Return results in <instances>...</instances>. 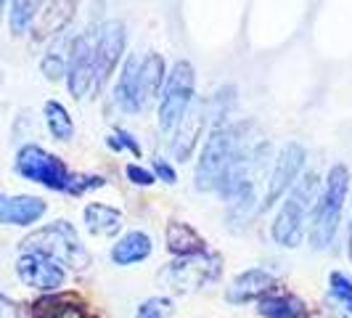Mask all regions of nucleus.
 I'll return each mask as SVG.
<instances>
[{
  "label": "nucleus",
  "instance_id": "nucleus-1",
  "mask_svg": "<svg viewBox=\"0 0 352 318\" xmlns=\"http://www.w3.org/2000/svg\"><path fill=\"white\" fill-rule=\"evenodd\" d=\"M347 189H350V170L344 165H334L329 170L326 186L318 196L316 212H313L310 239H313L316 249H329L334 244L342 210H344V199H347Z\"/></svg>",
  "mask_w": 352,
  "mask_h": 318
},
{
  "label": "nucleus",
  "instance_id": "nucleus-2",
  "mask_svg": "<svg viewBox=\"0 0 352 318\" xmlns=\"http://www.w3.org/2000/svg\"><path fill=\"white\" fill-rule=\"evenodd\" d=\"M21 247H24V252H40V255L51 257L56 263L69 265L74 271H82V268L90 265L88 249L80 242L74 226L67 223V220H56L51 226L30 233V236L21 242Z\"/></svg>",
  "mask_w": 352,
  "mask_h": 318
},
{
  "label": "nucleus",
  "instance_id": "nucleus-3",
  "mask_svg": "<svg viewBox=\"0 0 352 318\" xmlns=\"http://www.w3.org/2000/svg\"><path fill=\"white\" fill-rule=\"evenodd\" d=\"M241 133H244V123H223L212 130V136L204 143L201 159L196 165V191H214L217 189L220 178L228 170L230 159H233L239 143H241Z\"/></svg>",
  "mask_w": 352,
  "mask_h": 318
},
{
  "label": "nucleus",
  "instance_id": "nucleus-4",
  "mask_svg": "<svg viewBox=\"0 0 352 318\" xmlns=\"http://www.w3.org/2000/svg\"><path fill=\"white\" fill-rule=\"evenodd\" d=\"M316 191H318V176L316 173H307V176H302L294 183L292 194L286 196L281 212H278V218L273 223V239L281 247H289V249L300 247L302 236H305V218L310 212Z\"/></svg>",
  "mask_w": 352,
  "mask_h": 318
},
{
  "label": "nucleus",
  "instance_id": "nucleus-5",
  "mask_svg": "<svg viewBox=\"0 0 352 318\" xmlns=\"http://www.w3.org/2000/svg\"><path fill=\"white\" fill-rule=\"evenodd\" d=\"M196 74L188 61H175L173 72L167 74V83L162 90V104H159V127L164 133H173L188 106L194 101Z\"/></svg>",
  "mask_w": 352,
  "mask_h": 318
},
{
  "label": "nucleus",
  "instance_id": "nucleus-6",
  "mask_svg": "<svg viewBox=\"0 0 352 318\" xmlns=\"http://www.w3.org/2000/svg\"><path fill=\"white\" fill-rule=\"evenodd\" d=\"M16 170L21 178H27L32 183H40L45 189H53V191H67L69 189L72 173L67 170V165L58 157L48 154L45 149L35 146V143L19 149Z\"/></svg>",
  "mask_w": 352,
  "mask_h": 318
},
{
  "label": "nucleus",
  "instance_id": "nucleus-7",
  "mask_svg": "<svg viewBox=\"0 0 352 318\" xmlns=\"http://www.w3.org/2000/svg\"><path fill=\"white\" fill-rule=\"evenodd\" d=\"M124 48V24L111 19L104 21L93 40V88H104Z\"/></svg>",
  "mask_w": 352,
  "mask_h": 318
},
{
  "label": "nucleus",
  "instance_id": "nucleus-8",
  "mask_svg": "<svg viewBox=\"0 0 352 318\" xmlns=\"http://www.w3.org/2000/svg\"><path fill=\"white\" fill-rule=\"evenodd\" d=\"M217 276H220V255H210V252L183 257V260H177L164 271L167 284L177 292H191L199 286H207Z\"/></svg>",
  "mask_w": 352,
  "mask_h": 318
},
{
  "label": "nucleus",
  "instance_id": "nucleus-9",
  "mask_svg": "<svg viewBox=\"0 0 352 318\" xmlns=\"http://www.w3.org/2000/svg\"><path fill=\"white\" fill-rule=\"evenodd\" d=\"M302 165H305V149H302L297 141L286 143L281 149V154H278V159H276V167H273V176H270V183H267V191H265V199H263V204H260V210L273 207V204L294 186Z\"/></svg>",
  "mask_w": 352,
  "mask_h": 318
},
{
  "label": "nucleus",
  "instance_id": "nucleus-10",
  "mask_svg": "<svg viewBox=\"0 0 352 318\" xmlns=\"http://www.w3.org/2000/svg\"><path fill=\"white\" fill-rule=\"evenodd\" d=\"M67 83L74 98H85V93L93 88V37L90 32L74 37L69 43Z\"/></svg>",
  "mask_w": 352,
  "mask_h": 318
},
{
  "label": "nucleus",
  "instance_id": "nucleus-11",
  "mask_svg": "<svg viewBox=\"0 0 352 318\" xmlns=\"http://www.w3.org/2000/svg\"><path fill=\"white\" fill-rule=\"evenodd\" d=\"M16 273L27 286L40 289V292H53V289H58L64 284L61 265L51 260V257H45V255H40V252L21 255L16 263Z\"/></svg>",
  "mask_w": 352,
  "mask_h": 318
},
{
  "label": "nucleus",
  "instance_id": "nucleus-12",
  "mask_svg": "<svg viewBox=\"0 0 352 318\" xmlns=\"http://www.w3.org/2000/svg\"><path fill=\"white\" fill-rule=\"evenodd\" d=\"M77 6H80V0H40L37 17L32 21V37L45 40V37L64 32V27L77 14Z\"/></svg>",
  "mask_w": 352,
  "mask_h": 318
},
{
  "label": "nucleus",
  "instance_id": "nucleus-13",
  "mask_svg": "<svg viewBox=\"0 0 352 318\" xmlns=\"http://www.w3.org/2000/svg\"><path fill=\"white\" fill-rule=\"evenodd\" d=\"M43 215H45V202L37 196L0 194V223L6 226H32Z\"/></svg>",
  "mask_w": 352,
  "mask_h": 318
},
{
  "label": "nucleus",
  "instance_id": "nucleus-14",
  "mask_svg": "<svg viewBox=\"0 0 352 318\" xmlns=\"http://www.w3.org/2000/svg\"><path fill=\"white\" fill-rule=\"evenodd\" d=\"M273 284H276V279H273L267 271L252 268V271L241 273L236 282L230 284L228 292H226V300H228L230 305H244V302L260 300V297H265V295L273 289Z\"/></svg>",
  "mask_w": 352,
  "mask_h": 318
},
{
  "label": "nucleus",
  "instance_id": "nucleus-15",
  "mask_svg": "<svg viewBox=\"0 0 352 318\" xmlns=\"http://www.w3.org/2000/svg\"><path fill=\"white\" fill-rule=\"evenodd\" d=\"M204 123H207L204 104H196L194 109L188 106V112L183 114V120L177 125V141L173 143V151H175L177 159L191 157L196 141H199V136H201V130H204Z\"/></svg>",
  "mask_w": 352,
  "mask_h": 318
},
{
  "label": "nucleus",
  "instance_id": "nucleus-16",
  "mask_svg": "<svg viewBox=\"0 0 352 318\" xmlns=\"http://www.w3.org/2000/svg\"><path fill=\"white\" fill-rule=\"evenodd\" d=\"M164 80V61L159 53H148L146 59H141V70H138V106L141 112H146L154 104V98L159 96Z\"/></svg>",
  "mask_w": 352,
  "mask_h": 318
},
{
  "label": "nucleus",
  "instance_id": "nucleus-17",
  "mask_svg": "<svg viewBox=\"0 0 352 318\" xmlns=\"http://www.w3.org/2000/svg\"><path fill=\"white\" fill-rule=\"evenodd\" d=\"M167 249L177 257H194V255L207 252V242L188 223L173 220L167 223Z\"/></svg>",
  "mask_w": 352,
  "mask_h": 318
},
{
  "label": "nucleus",
  "instance_id": "nucleus-18",
  "mask_svg": "<svg viewBox=\"0 0 352 318\" xmlns=\"http://www.w3.org/2000/svg\"><path fill=\"white\" fill-rule=\"evenodd\" d=\"M35 318H93L74 295H51L35 302Z\"/></svg>",
  "mask_w": 352,
  "mask_h": 318
},
{
  "label": "nucleus",
  "instance_id": "nucleus-19",
  "mask_svg": "<svg viewBox=\"0 0 352 318\" xmlns=\"http://www.w3.org/2000/svg\"><path fill=\"white\" fill-rule=\"evenodd\" d=\"M138 70H141V59L130 56L122 74H120V83L114 88V101L122 106L124 112H130V114L141 112V106H138Z\"/></svg>",
  "mask_w": 352,
  "mask_h": 318
},
{
  "label": "nucleus",
  "instance_id": "nucleus-20",
  "mask_svg": "<svg viewBox=\"0 0 352 318\" xmlns=\"http://www.w3.org/2000/svg\"><path fill=\"white\" fill-rule=\"evenodd\" d=\"M151 255V239L143 231H130L111 249V260L117 265H133L141 263Z\"/></svg>",
  "mask_w": 352,
  "mask_h": 318
},
{
  "label": "nucleus",
  "instance_id": "nucleus-21",
  "mask_svg": "<svg viewBox=\"0 0 352 318\" xmlns=\"http://www.w3.org/2000/svg\"><path fill=\"white\" fill-rule=\"evenodd\" d=\"M85 223L93 236H114L122 229V212L96 202L85 207Z\"/></svg>",
  "mask_w": 352,
  "mask_h": 318
},
{
  "label": "nucleus",
  "instance_id": "nucleus-22",
  "mask_svg": "<svg viewBox=\"0 0 352 318\" xmlns=\"http://www.w3.org/2000/svg\"><path fill=\"white\" fill-rule=\"evenodd\" d=\"M260 316L263 318H302L307 313L305 302L294 295H265L260 297Z\"/></svg>",
  "mask_w": 352,
  "mask_h": 318
},
{
  "label": "nucleus",
  "instance_id": "nucleus-23",
  "mask_svg": "<svg viewBox=\"0 0 352 318\" xmlns=\"http://www.w3.org/2000/svg\"><path fill=\"white\" fill-rule=\"evenodd\" d=\"M45 123H48V130L56 141H69L74 136V123H72L69 112L58 101H48L45 104Z\"/></svg>",
  "mask_w": 352,
  "mask_h": 318
},
{
  "label": "nucleus",
  "instance_id": "nucleus-24",
  "mask_svg": "<svg viewBox=\"0 0 352 318\" xmlns=\"http://www.w3.org/2000/svg\"><path fill=\"white\" fill-rule=\"evenodd\" d=\"M40 0H11V30L14 35H24L27 27L35 21Z\"/></svg>",
  "mask_w": 352,
  "mask_h": 318
},
{
  "label": "nucleus",
  "instance_id": "nucleus-25",
  "mask_svg": "<svg viewBox=\"0 0 352 318\" xmlns=\"http://www.w3.org/2000/svg\"><path fill=\"white\" fill-rule=\"evenodd\" d=\"M43 74H45L48 80H58V77H64V74H67V56L53 48V51L43 59Z\"/></svg>",
  "mask_w": 352,
  "mask_h": 318
},
{
  "label": "nucleus",
  "instance_id": "nucleus-26",
  "mask_svg": "<svg viewBox=\"0 0 352 318\" xmlns=\"http://www.w3.org/2000/svg\"><path fill=\"white\" fill-rule=\"evenodd\" d=\"M98 186H104V178L98 176H72L69 180V194H82V191H88V189H98Z\"/></svg>",
  "mask_w": 352,
  "mask_h": 318
},
{
  "label": "nucleus",
  "instance_id": "nucleus-27",
  "mask_svg": "<svg viewBox=\"0 0 352 318\" xmlns=\"http://www.w3.org/2000/svg\"><path fill=\"white\" fill-rule=\"evenodd\" d=\"M109 146H111V149H120V151H122V149H130L135 157H141V146H138V141H135L127 130H117V136L109 138Z\"/></svg>",
  "mask_w": 352,
  "mask_h": 318
},
{
  "label": "nucleus",
  "instance_id": "nucleus-28",
  "mask_svg": "<svg viewBox=\"0 0 352 318\" xmlns=\"http://www.w3.org/2000/svg\"><path fill=\"white\" fill-rule=\"evenodd\" d=\"M329 284H331V295H334L336 300L350 297L352 295V282L344 276V273H339V271H334V273L329 276Z\"/></svg>",
  "mask_w": 352,
  "mask_h": 318
},
{
  "label": "nucleus",
  "instance_id": "nucleus-29",
  "mask_svg": "<svg viewBox=\"0 0 352 318\" xmlns=\"http://www.w3.org/2000/svg\"><path fill=\"white\" fill-rule=\"evenodd\" d=\"M127 178L135 183V186H151L154 183V176L148 170H143L138 165H127Z\"/></svg>",
  "mask_w": 352,
  "mask_h": 318
},
{
  "label": "nucleus",
  "instance_id": "nucleus-30",
  "mask_svg": "<svg viewBox=\"0 0 352 318\" xmlns=\"http://www.w3.org/2000/svg\"><path fill=\"white\" fill-rule=\"evenodd\" d=\"M154 173H157V176L162 178L164 183H170V186H173V183H177L175 170H173V167H170L164 159H157V162H154Z\"/></svg>",
  "mask_w": 352,
  "mask_h": 318
},
{
  "label": "nucleus",
  "instance_id": "nucleus-31",
  "mask_svg": "<svg viewBox=\"0 0 352 318\" xmlns=\"http://www.w3.org/2000/svg\"><path fill=\"white\" fill-rule=\"evenodd\" d=\"M0 318H21L14 300H8L6 295H0Z\"/></svg>",
  "mask_w": 352,
  "mask_h": 318
},
{
  "label": "nucleus",
  "instance_id": "nucleus-32",
  "mask_svg": "<svg viewBox=\"0 0 352 318\" xmlns=\"http://www.w3.org/2000/svg\"><path fill=\"white\" fill-rule=\"evenodd\" d=\"M339 302H342V305L347 308V313H352V295H350V297H342Z\"/></svg>",
  "mask_w": 352,
  "mask_h": 318
},
{
  "label": "nucleus",
  "instance_id": "nucleus-33",
  "mask_svg": "<svg viewBox=\"0 0 352 318\" xmlns=\"http://www.w3.org/2000/svg\"><path fill=\"white\" fill-rule=\"evenodd\" d=\"M350 260H352V226H350Z\"/></svg>",
  "mask_w": 352,
  "mask_h": 318
},
{
  "label": "nucleus",
  "instance_id": "nucleus-34",
  "mask_svg": "<svg viewBox=\"0 0 352 318\" xmlns=\"http://www.w3.org/2000/svg\"><path fill=\"white\" fill-rule=\"evenodd\" d=\"M6 3H8V0H0V14H3V8H6Z\"/></svg>",
  "mask_w": 352,
  "mask_h": 318
}]
</instances>
